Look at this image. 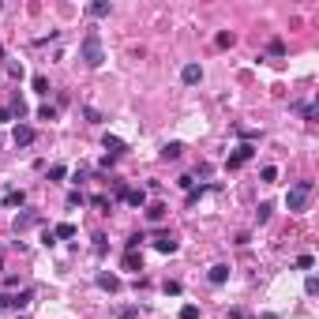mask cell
Listing matches in <instances>:
<instances>
[{
  "label": "cell",
  "mask_w": 319,
  "mask_h": 319,
  "mask_svg": "<svg viewBox=\"0 0 319 319\" xmlns=\"http://www.w3.org/2000/svg\"><path fill=\"white\" fill-rule=\"evenodd\" d=\"M53 237H56V240H68V237H75V226H72V221H60V226L53 229Z\"/></svg>",
  "instance_id": "obj_17"
},
{
  "label": "cell",
  "mask_w": 319,
  "mask_h": 319,
  "mask_svg": "<svg viewBox=\"0 0 319 319\" xmlns=\"http://www.w3.org/2000/svg\"><path fill=\"white\" fill-rule=\"evenodd\" d=\"M259 319H278V315H274V312H267V315H259Z\"/></svg>",
  "instance_id": "obj_32"
},
{
  "label": "cell",
  "mask_w": 319,
  "mask_h": 319,
  "mask_svg": "<svg viewBox=\"0 0 319 319\" xmlns=\"http://www.w3.org/2000/svg\"><path fill=\"white\" fill-rule=\"evenodd\" d=\"M90 203H94V207H98V210H105V214H109V199H105V196H94Z\"/></svg>",
  "instance_id": "obj_27"
},
{
  "label": "cell",
  "mask_w": 319,
  "mask_h": 319,
  "mask_svg": "<svg viewBox=\"0 0 319 319\" xmlns=\"http://www.w3.org/2000/svg\"><path fill=\"white\" fill-rule=\"evenodd\" d=\"M12 139H15V147H30V143H34V128H30V124H15Z\"/></svg>",
  "instance_id": "obj_5"
},
{
  "label": "cell",
  "mask_w": 319,
  "mask_h": 319,
  "mask_svg": "<svg viewBox=\"0 0 319 319\" xmlns=\"http://www.w3.org/2000/svg\"><path fill=\"white\" fill-rule=\"evenodd\" d=\"M98 289H105V293H117V289H120V278H117V274H105V270H102V274H98Z\"/></svg>",
  "instance_id": "obj_8"
},
{
  "label": "cell",
  "mask_w": 319,
  "mask_h": 319,
  "mask_svg": "<svg viewBox=\"0 0 319 319\" xmlns=\"http://www.w3.org/2000/svg\"><path fill=\"white\" fill-rule=\"evenodd\" d=\"M214 42H218V49H229V45H233V42H237V38H233V34H229V30H221V34L214 38Z\"/></svg>",
  "instance_id": "obj_19"
},
{
  "label": "cell",
  "mask_w": 319,
  "mask_h": 319,
  "mask_svg": "<svg viewBox=\"0 0 319 319\" xmlns=\"http://www.w3.org/2000/svg\"><path fill=\"white\" fill-rule=\"evenodd\" d=\"M210 285H226V278H229V267L226 263H218V267H210Z\"/></svg>",
  "instance_id": "obj_11"
},
{
  "label": "cell",
  "mask_w": 319,
  "mask_h": 319,
  "mask_svg": "<svg viewBox=\"0 0 319 319\" xmlns=\"http://www.w3.org/2000/svg\"><path fill=\"white\" fill-rule=\"evenodd\" d=\"M0 56H4V49H0Z\"/></svg>",
  "instance_id": "obj_33"
},
{
  "label": "cell",
  "mask_w": 319,
  "mask_h": 319,
  "mask_svg": "<svg viewBox=\"0 0 319 319\" xmlns=\"http://www.w3.org/2000/svg\"><path fill=\"white\" fill-rule=\"evenodd\" d=\"M86 15H90V19H105V15H109V0H94V4H86Z\"/></svg>",
  "instance_id": "obj_10"
},
{
  "label": "cell",
  "mask_w": 319,
  "mask_h": 319,
  "mask_svg": "<svg viewBox=\"0 0 319 319\" xmlns=\"http://www.w3.org/2000/svg\"><path fill=\"white\" fill-rule=\"evenodd\" d=\"M0 270H4V263H0Z\"/></svg>",
  "instance_id": "obj_34"
},
{
  "label": "cell",
  "mask_w": 319,
  "mask_h": 319,
  "mask_svg": "<svg viewBox=\"0 0 319 319\" xmlns=\"http://www.w3.org/2000/svg\"><path fill=\"white\" fill-rule=\"evenodd\" d=\"M117 319H139V308H120Z\"/></svg>",
  "instance_id": "obj_28"
},
{
  "label": "cell",
  "mask_w": 319,
  "mask_h": 319,
  "mask_svg": "<svg viewBox=\"0 0 319 319\" xmlns=\"http://www.w3.org/2000/svg\"><path fill=\"white\" fill-rule=\"evenodd\" d=\"M180 154H184V147H180V143H166V147H162V158H166V162H177Z\"/></svg>",
  "instance_id": "obj_15"
},
{
  "label": "cell",
  "mask_w": 319,
  "mask_h": 319,
  "mask_svg": "<svg viewBox=\"0 0 319 319\" xmlns=\"http://www.w3.org/2000/svg\"><path fill=\"white\" fill-rule=\"evenodd\" d=\"M34 90L38 94H49V79H45V75H34Z\"/></svg>",
  "instance_id": "obj_22"
},
{
  "label": "cell",
  "mask_w": 319,
  "mask_h": 319,
  "mask_svg": "<svg viewBox=\"0 0 319 319\" xmlns=\"http://www.w3.org/2000/svg\"><path fill=\"white\" fill-rule=\"evenodd\" d=\"M139 240H143L139 233H132V237H128V244H124V248H128V252H135V248H139Z\"/></svg>",
  "instance_id": "obj_29"
},
{
  "label": "cell",
  "mask_w": 319,
  "mask_h": 319,
  "mask_svg": "<svg viewBox=\"0 0 319 319\" xmlns=\"http://www.w3.org/2000/svg\"><path fill=\"white\" fill-rule=\"evenodd\" d=\"M105 150H109V154H124V150H128V143H124V139H117V135H105Z\"/></svg>",
  "instance_id": "obj_12"
},
{
  "label": "cell",
  "mask_w": 319,
  "mask_h": 319,
  "mask_svg": "<svg viewBox=\"0 0 319 319\" xmlns=\"http://www.w3.org/2000/svg\"><path fill=\"white\" fill-rule=\"evenodd\" d=\"M252 154H256V147H252V143H244V147H237V150H233V154L226 158V169H240L244 162H252Z\"/></svg>",
  "instance_id": "obj_3"
},
{
  "label": "cell",
  "mask_w": 319,
  "mask_h": 319,
  "mask_svg": "<svg viewBox=\"0 0 319 319\" xmlns=\"http://www.w3.org/2000/svg\"><path fill=\"white\" fill-rule=\"evenodd\" d=\"M120 199L128 203V207H143V203H147V192H143V188H124Z\"/></svg>",
  "instance_id": "obj_6"
},
{
  "label": "cell",
  "mask_w": 319,
  "mask_h": 319,
  "mask_svg": "<svg viewBox=\"0 0 319 319\" xmlns=\"http://www.w3.org/2000/svg\"><path fill=\"white\" fill-rule=\"evenodd\" d=\"M38 117H42V120H56V109H53V105H42V113H38Z\"/></svg>",
  "instance_id": "obj_26"
},
{
  "label": "cell",
  "mask_w": 319,
  "mask_h": 319,
  "mask_svg": "<svg viewBox=\"0 0 319 319\" xmlns=\"http://www.w3.org/2000/svg\"><path fill=\"white\" fill-rule=\"evenodd\" d=\"M180 319H199V308L196 304H184V308H180Z\"/></svg>",
  "instance_id": "obj_24"
},
{
  "label": "cell",
  "mask_w": 319,
  "mask_h": 319,
  "mask_svg": "<svg viewBox=\"0 0 319 319\" xmlns=\"http://www.w3.org/2000/svg\"><path fill=\"white\" fill-rule=\"evenodd\" d=\"M83 64L86 68H102V60H105V53H102V34L98 30H90V34H86L83 38Z\"/></svg>",
  "instance_id": "obj_2"
},
{
  "label": "cell",
  "mask_w": 319,
  "mask_h": 319,
  "mask_svg": "<svg viewBox=\"0 0 319 319\" xmlns=\"http://www.w3.org/2000/svg\"><path fill=\"white\" fill-rule=\"evenodd\" d=\"M49 180H64V166H53L49 169Z\"/></svg>",
  "instance_id": "obj_30"
},
{
  "label": "cell",
  "mask_w": 319,
  "mask_h": 319,
  "mask_svg": "<svg viewBox=\"0 0 319 319\" xmlns=\"http://www.w3.org/2000/svg\"><path fill=\"white\" fill-rule=\"evenodd\" d=\"M180 79H184L188 86H196V83L203 79V68H199L196 60H192V64H184V68H180Z\"/></svg>",
  "instance_id": "obj_7"
},
{
  "label": "cell",
  "mask_w": 319,
  "mask_h": 319,
  "mask_svg": "<svg viewBox=\"0 0 319 319\" xmlns=\"http://www.w3.org/2000/svg\"><path fill=\"white\" fill-rule=\"evenodd\" d=\"M259 177H263V184H274V180H278V169H274V166H263Z\"/></svg>",
  "instance_id": "obj_20"
},
{
  "label": "cell",
  "mask_w": 319,
  "mask_h": 319,
  "mask_svg": "<svg viewBox=\"0 0 319 319\" xmlns=\"http://www.w3.org/2000/svg\"><path fill=\"white\" fill-rule=\"evenodd\" d=\"M124 267H128V270H143V256L128 252V256H124Z\"/></svg>",
  "instance_id": "obj_18"
},
{
  "label": "cell",
  "mask_w": 319,
  "mask_h": 319,
  "mask_svg": "<svg viewBox=\"0 0 319 319\" xmlns=\"http://www.w3.org/2000/svg\"><path fill=\"white\" fill-rule=\"evenodd\" d=\"M166 210H169L166 203H150V207H147V221H154V226H158V221L166 218Z\"/></svg>",
  "instance_id": "obj_13"
},
{
  "label": "cell",
  "mask_w": 319,
  "mask_h": 319,
  "mask_svg": "<svg viewBox=\"0 0 319 319\" xmlns=\"http://www.w3.org/2000/svg\"><path fill=\"white\" fill-rule=\"evenodd\" d=\"M154 248H158V252H162V256H173V252H177V240H173V237H166V233H162V237H154Z\"/></svg>",
  "instance_id": "obj_9"
},
{
  "label": "cell",
  "mask_w": 319,
  "mask_h": 319,
  "mask_svg": "<svg viewBox=\"0 0 319 319\" xmlns=\"http://www.w3.org/2000/svg\"><path fill=\"white\" fill-rule=\"evenodd\" d=\"M270 210H274V207H270V203H259V210H256V218H259V221H270Z\"/></svg>",
  "instance_id": "obj_23"
},
{
  "label": "cell",
  "mask_w": 319,
  "mask_h": 319,
  "mask_svg": "<svg viewBox=\"0 0 319 319\" xmlns=\"http://www.w3.org/2000/svg\"><path fill=\"white\" fill-rule=\"evenodd\" d=\"M34 301L30 289H23V293H0V308H26Z\"/></svg>",
  "instance_id": "obj_4"
},
{
  "label": "cell",
  "mask_w": 319,
  "mask_h": 319,
  "mask_svg": "<svg viewBox=\"0 0 319 319\" xmlns=\"http://www.w3.org/2000/svg\"><path fill=\"white\" fill-rule=\"evenodd\" d=\"M0 120H12V113H8V109H4V105H0Z\"/></svg>",
  "instance_id": "obj_31"
},
{
  "label": "cell",
  "mask_w": 319,
  "mask_h": 319,
  "mask_svg": "<svg viewBox=\"0 0 319 319\" xmlns=\"http://www.w3.org/2000/svg\"><path fill=\"white\" fill-rule=\"evenodd\" d=\"M23 203H26V192H23V188H19V192H8V196H4V207H23Z\"/></svg>",
  "instance_id": "obj_16"
},
{
  "label": "cell",
  "mask_w": 319,
  "mask_h": 319,
  "mask_svg": "<svg viewBox=\"0 0 319 319\" xmlns=\"http://www.w3.org/2000/svg\"><path fill=\"white\" fill-rule=\"evenodd\" d=\"M304 293H308V297H315V293H319V278H315V274H308V282H304Z\"/></svg>",
  "instance_id": "obj_21"
},
{
  "label": "cell",
  "mask_w": 319,
  "mask_h": 319,
  "mask_svg": "<svg viewBox=\"0 0 319 319\" xmlns=\"http://www.w3.org/2000/svg\"><path fill=\"white\" fill-rule=\"evenodd\" d=\"M312 192H315L312 180H297V184L285 192V207H289V214H301V210H308V199H312Z\"/></svg>",
  "instance_id": "obj_1"
},
{
  "label": "cell",
  "mask_w": 319,
  "mask_h": 319,
  "mask_svg": "<svg viewBox=\"0 0 319 319\" xmlns=\"http://www.w3.org/2000/svg\"><path fill=\"white\" fill-rule=\"evenodd\" d=\"M312 263H315V259H312V256H297V263H293V267H297V270H308V267H312Z\"/></svg>",
  "instance_id": "obj_25"
},
{
  "label": "cell",
  "mask_w": 319,
  "mask_h": 319,
  "mask_svg": "<svg viewBox=\"0 0 319 319\" xmlns=\"http://www.w3.org/2000/svg\"><path fill=\"white\" fill-rule=\"evenodd\" d=\"M30 226H38V214H34V210H26V214L15 218V233H23V229H30Z\"/></svg>",
  "instance_id": "obj_14"
}]
</instances>
